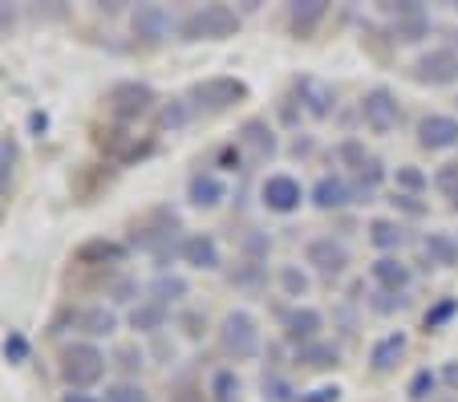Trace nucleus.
<instances>
[{
    "label": "nucleus",
    "instance_id": "nucleus-1",
    "mask_svg": "<svg viewBox=\"0 0 458 402\" xmlns=\"http://www.w3.org/2000/svg\"><path fill=\"white\" fill-rule=\"evenodd\" d=\"M235 29H240V13L232 4H203L182 17L179 33L182 41H224V37H235Z\"/></svg>",
    "mask_w": 458,
    "mask_h": 402
},
{
    "label": "nucleus",
    "instance_id": "nucleus-2",
    "mask_svg": "<svg viewBox=\"0 0 458 402\" xmlns=\"http://www.w3.org/2000/svg\"><path fill=\"white\" fill-rule=\"evenodd\" d=\"M243 98H248V86H243L240 78H227V73H219V78H203L191 86L187 102L195 114H224L232 110V106H240Z\"/></svg>",
    "mask_w": 458,
    "mask_h": 402
},
{
    "label": "nucleus",
    "instance_id": "nucleus-3",
    "mask_svg": "<svg viewBox=\"0 0 458 402\" xmlns=\"http://www.w3.org/2000/svg\"><path fill=\"white\" fill-rule=\"evenodd\" d=\"M106 374V354L98 350L94 341H73L61 350V378L73 386V390H86V386L102 382Z\"/></svg>",
    "mask_w": 458,
    "mask_h": 402
},
{
    "label": "nucleus",
    "instance_id": "nucleus-4",
    "mask_svg": "<svg viewBox=\"0 0 458 402\" xmlns=\"http://www.w3.org/2000/svg\"><path fill=\"white\" fill-rule=\"evenodd\" d=\"M155 102H158L155 90H150L147 81H139V78L114 81L110 94H106V110H110V118H118V123H139Z\"/></svg>",
    "mask_w": 458,
    "mask_h": 402
},
{
    "label": "nucleus",
    "instance_id": "nucleus-5",
    "mask_svg": "<svg viewBox=\"0 0 458 402\" xmlns=\"http://www.w3.org/2000/svg\"><path fill=\"white\" fill-rule=\"evenodd\" d=\"M219 346H224L227 358L235 362H248L259 354V325L256 317L248 313V309H235V313L224 317V325H219Z\"/></svg>",
    "mask_w": 458,
    "mask_h": 402
},
{
    "label": "nucleus",
    "instance_id": "nucleus-6",
    "mask_svg": "<svg viewBox=\"0 0 458 402\" xmlns=\"http://www.w3.org/2000/svg\"><path fill=\"white\" fill-rule=\"evenodd\" d=\"M381 13L394 21V41H402V45H418L426 33H430V17H426V9L418 0H398V4L386 0Z\"/></svg>",
    "mask_w": 458,
    "mask_h": 402
},
{
    "label": "nucleus",
    "instance_id": "nucleus-7",
    "mask_svg": "<svg viewBox=\"0 0 458 402\" xmlns=\"http://www.w3.org/2000/svg\"><path fill=\"white\" fill-rule=\"evenodd\" d=\"M410 73H414V81H422V86H454L458 81V49L438 45V49L422 53Z\"/></svg>",
    "mask_w": 458,
    "mask_h": 402
},
{
    "label": "nucleus",
    "instance_id": "nucleus-8",
    "mask_svg": "<svg viewBox=\"0 0 458 402\" xmlns=\"http://www.w3.org/2000/svg\"><path fill=\"white\" fill-rule=\"evenodd\" d=\"M361 118H365V126H369L373 134H389L394 126H398V118H402L398 94L386 90V86H373L369 94L361 98Z\"/></svg>",
    "mask_w": 458,
    "mask_h": 402
},
{
    "label": "nucleus",
    "instance_id": "nucleus-9",
    "mask_svg": "<svg viewBox=\"0 0 458 402\" xmlns=\"http://www.w3.org/2000/svg\"><path fill=\"white\" fill-rule=\"evenodd\" d=\"M259 200H264V208L268 211H276V216H293V211L301 208V200H304L301 179L276 171V175H268L264 184H259Z\"/></svg>",
    "mask_w": 458,
    "mask_h": 402
},
{
    "label": "nucleus",
    "instance_id": "nucleus-10",
    "mask_svg": "<svg viewBox=\"0 0 458 402\" xmlns=\"http://www.w3.org/2000/svg\"><path fill=\"white\" fill-rule=\"evenodd\" d=\"M304 261H309L320 277L333 280V277H341V272L349 269V248L341 244V240H333V236H317V240H309V248H304Z\"/></svg>",
    "mask_w": 458,
    "mask_h": 402
},
{
    "label": "nucleus",
    "instance_id": "nucleus-11",
    "mask_svg": "<svg viewBox=\"0 0 458 402\" xmlns=\"http://www.w3.org/2000/svg\"><path fill=\"white\" fill-rule=\"evenodd\" d=\"M130 29H134V37L147 45H158L171 37V13L163 9V4H139L134 9V17H130Z\"/></svg>",
    "mask_w": 458,
    "mask_h": 402
},
{
    "label": "nucleus",
    "instance_id": "nucleus-12",
    "mask_svg": "<svg viewBox=\"0 0 458 402\" xmlns=\"http://www.w3.org/2000/svg\"><path fill=\"white\" fill-rule=\"evenodd\" d=\"M418 142L426 150H450L458 147V118L454 114H426L418 123Z\"/></svg>",
    "mask_w": 458,
    "mask_h": 402
},
{
    "label": "nucleus",
    "instance_id": "nucleus-13",
    "mask_svg": "<svg viewBox=\"0 0 458 402\" xmlns=\"http://www.w3.org/2000/svg\"><path fill=\"white\" fill-rule=\"evenodd\" d=\"M296 98H301V106L312 114V118H329L333 106H337V94H333L329 81H320V78H296Z\"/></svg>",
    "mask_w": 458,
    "mask_h": 402
},
{
    "label": "nucleus",
    "instance_id": "nucleus-14",
    "mask_svg": "<svg viewBox=\"0 0 458 402\" xmlns=\"http://www.w3.org/2000/svg\"><path fill=\"white\" fill-rule=\"evenodd\" d=\"M179 256H182V264H191V269H208V272L219 269V244H216V236H208V232L182 236Z\"/></svg>",
    "mask_w": 458,
    "mask_h": 402
},
{
    "label": "nucleus",
    "instance_id": "nucleus-15",
    "mask_svg": "<svg viewBox=\"0 0 458 402\" xmlns=\"http://www.w3.org/2000/svg\"><path fill=\"white\" fill-rule=\"evenodd\" d=\"M240 150H251L256 163L272 158L276 155V134H272V126L264 123V118H248V123L240 126Z\"/></svg>",
    "mask_w": 458,
    "mask_h": 402
},
{
    "label": "nucleus",
    "instance_id": "nucleus-16",
    "mask_svg": "<svg viewBox=\"0 0 458 402\" xmlns=\"http://www.w3.org/2000/svg\"><path fill=\"white\" fill-rule=\"evenodd\" d=\"M369 277H373V285L386 293H406L414 272H410V264H402L398 256H381V261L369 264Z\"/></svg>",
    "mask_w": 458,
    "mask_h": 402
},
{
    "label": "nucleus",
    "instance_id": "nucleus-17",
    "mask_svg": "<svg viewBox=\"0 0 458 402\" xmlns=\"http://www.w3.org/2000/svg\"><path fill=\"white\" fill-rule=\"evenodd\" d=\"M320 325H325V317H320L317 309H309V305L284 313V333H288V341H296V350H301V346H309V341H317Z\"/></svg>",
    "mask_w": 458,
    "mask_h": 402
},
{
    "label": "nucleus",
    "instance_id": "nucleus-18",
    "mask_svg": "<svg viewBox=\"0 0 458 402\" xmlns=\"http://www.w3.org/2000/svg\"><path fill=\"white\" fill-rule=\"evenodd\" d=\"M312 203H317L320 211H341L345 203H353V187L341 175H320L317 187H312Z\"/></svg>",
    "mask_w": 458,
    "mask_h": 402
},
{
    "label": "nucleus",
    "instance_id": "nucleus-19",
    "mask_svg": "<svg viewBox=\"0 0 458 402\" xmlns=\"http://www.w3.org/2000/svg\"><path fill=\"white\" fill-rule=\"evenodd\" d=\"M187 195L195 208H216V203L227 200V187H224V179L211 175V171H195L187 184Z\"/></svg>",
    "mask_w": 458,
    "mask_h": 402
},
{
    "label": "nucleus",
    "instance_id": "nucleus-20",
    "mask_svg": "<svg viewBox=\"0 0 458 402\" xmlns=\"http://www.w3.org/2000/svg\"><path fill=\"white\" fill-rule=\"evenodd\" d=\"M325 17H329V0H296L288 9V25L296 37H309Z\"/></svg>",
    "mask_w": 458,
    "mask_h": 402
},
{
    "label": "nucleus",
    "instance_id": "nucleus-21",
    "mask_svg": "<svg viewBox=\"0 0 458 402\" xmlns=\"http://www.w3.org/2000/svg\"><path fill=\"white\" fill-rule=\"evenodd\" d=\"M402 354H406V333H386L381 341H373V350H369V366L377 370V374H389V370L402 362Z\"/></svg>",
    "mask_w": 458,
    "mask_h": 402
},
{
    "label": "nucleus",
    "instance_id": "nucleus-22",
    "mask_svg": "<svg viewBox=\"0 0 458 402\" xmlns=\"http://www.w3.org/2000/svg\"><path fill=\"white\" fill-rule=\"evenodd\" d=\"M73 325H78L86 338H110V333L118 329V313L106 305H89V309H81V313H73Z\"/></svg>",
    "mask_w": 458,
    "mask_h": 402
},
{
    "label": "nucleus",
    "instance_id": "nucleus-23",
    "mask_svg": "<svg viewBox=\"0 0 458 402\" xmlns=\"http://www.w3.org/2000/svg\"><path fill=\"white\" fill-rule=\"evenodd\" d=\"M337 362H341V350L333 341H320V338L296 350V366H304V370H329V366H337Z\"/></svg>",
    "mask_w": 458,
    "mask_h": 402
},
{
    "label": "nucleus",
    "instance_id": "nucleus-24",
    "mask_svg": "<svg viewBox=\"0 0 458 402\" xmlns=\"http://www.w3.org/2000/svg\"><path fill=\"white\" fill-rule=\"evenodd\" d=\"M122 256H126V244L106 240V236H94L78 248V264H118Z\"/></svg>",
    "mask_w": 458,
    "mask_h": 402
},
{
    "label": "nucleus",
    "instance_id": "nucleus-25",
    "mask_svg": "<svg viewBox=\"0 0 458 402\" xmlns=\"http://www.w3.org/2000/svg\"><path fill=\"white\" fill-rule=\"evenodd\" d=\"M426 256H430V264H438V269H454L458 264V240L450 236V232H430V236L422 240Z\"/></svg>",
    "mask_w": 458,
    "mask_h": 402
},
{
    "label": "nucleus",
    "instance_id": "nucleus-26",
    "mask_svg": "<svg viewBox=\"0 0 458 402\" xmlns=\"http://www.w3.org/2000/svg\"><path fill=\"white\" fill-rule=\"evenodd\" d=\"M130 325L139 333H158L166 325V305H158V301H142V305L130 309Z\"/></svg>",
    "mask_w": 458,
    "mask_h": 402
},
{
    "label": "nucleus",
    "instance_id": "nucleus-27",
    "mask_svg": "<svg viewBox=\"0 0 458 402\" xmlns=\"http://www.w3.org/2000/svg\"><path fill=\"white\" fill-rule=\"evenodd\" d=\"M17 163H21V142L13 139V134H4V139H0V195H9Z\"/></svg>",
    "mask_w": 458,
    "mask_h": 402
},
{
    "label": "nucleus",
    "instance_id": "nucleus-28",
    "mask_svg": "<svg viewBox=\"0 0 458 402\" xmlns=\"http://www.w3.org/2000/svg\"><path fill=\"white\" fill-rule=\"evenodd\" d=\"M369 240L381 248V252H389V248H398L402 240H406V227H402L398 219H373V224H369Z\"/></svg>",
    "mask_w": 458,
    "mask_h": 402
},
{
    "label": "nucleus",
    "instance_id": "nucleus-29",
    "mask_svg": "<svg viewBox=\"0 0 458 402\" xmlns=\"http://www.w3.org/2000/svg\"><path fill=\"white\" fill-rule=\"evenodd\" d=\"M182 293H187V280L174 277V272H163V277L150 280V301H158V305H171V301H179Z\"/></svg>",
    "mask_w": 458,
    "mask_h": 402
},
{
    "label": "nucleus",
    "instance_id": "nucleus-30",
    "mask_svg": "<svg viewBox=\"0 0 458 402\" xmlns=\"http://www.w3.org/2000/svg\"><path fill=\"white\" fill-rule=\"evenodd\" d=\"M240 374L235 370H216L211 374V398L216 402H240Z\"/></svg>",
    "mask_w": 458,
    "mask_h": 402
},
{
    "label": "nucleus",
    "instance_id": "nucleus-31",
    "mask_svg": "<svg viewBox=\"0 0 458 402\" xmlns=\"http://www.w3.org/2000/svg\"><path fill=\"white\" fill-rule=\"evenodd\" d=\"M191 102L187 98H182V102H171V106H163V110H158V131H179V126H187L191 123Z\"/></svg>",
    "mask_w": 458,
    "mask_h": 402
},
{
    "label": "nucleus",
    "instance_id": "nucleus-32",
    "mask_svg": "<svg viewBox=\"0 0 458 402\" xmlns=\"http://www.w3.org/2000/svg\"><path fill=\"white\" fill-rule=\"evenodd\" d=\"M450 317H458V297H442L438 305H430L426 309V317H422V325L426 329H442Z\"/></svg>",
    "mask_w": 458,
    "mask_h": 402
},
{
    "label": "nucleus",
    "instance_id": "nucleus-33",
    "mask_svg": "<svg viewBox=\"0 0 458 402\" xmlns=\"http://www.w3.org/2000/svg\"><path fill=\"white\" fill-rule=\"evenodd\" d=\"M381 179H386V167H381V158H369V163L357 171V195H373Z\"/></svg>",
    "mask_w": 458,
    "mask_h": 402
},
{
    "label": "nucleus",
    "instance_id": "nucleus-34",
    "mask_svg": "<svg viewBox=\"0 0 458 402\" xmlns=\"http://www.w3.org/2000/svg\"><path fill=\"white\" fill-rule=\"evenodd\" d=\"M227 280H232V285H240V289H259V285H264V264H259V261H243Z\"/></svg>",
    "mask_w": 458,
    "mask_h": 402
},
{
    "label": "nucleus",
    "instance_id": "nucleus-35",
    "mask_svg": "<svg viewBox=\"0 0 458 402\" xmlns=\"http://www.w3.org/2000/svg\"><path fill=\"white\" fill-rule=\"evenodd\" d=\"M337 158H341V163H345V167H353V171H361V167L369 163L373 155H365V142L345 139V142H341V147H337Z\"/></svg>",
    "mask_w": 458,
    "mask_h": 402
},
{
    "label": "nucleus",
    "instance_id": "nucleus-36",
    "mask_svg": "<svg viewBox=\"0 0 458 402\" xmlns=\"http://www.w3.org/2000/svg\"><path fill=\"white\" fill-rule=\"evenodd\" d=\"M434 386H438V374H434V370H418V374L410 378L406 394H410L414 402H422V398H430V394H434Z\"/></svg>",
    "mask_w": 458,
    "mask_h": 402
},
{
    "label": "nucleus",
    "instance_id": "nucleus-37",
    "mask_svg": "<svg viewBox=\"0 0 458 402\" xmlns=\"http://www.w3.org/2000/svg\"><path fill=\"white\" fill-rule=\"evenodd\" d=\"M4 358L13 362V366H21V362H29V338L25 333H17V329H9V338H4Z\"/></svg>",
    "mask_w": 458,
    "mask_h": 402
},
{
    "label": "nucleus",
    "instance_id": "nucleus-38",
    "mask_svg": "<svg viewBox=\"0 0 458 402\" xmlns=\"http://www.w3.org/2000/svg\"><path fill=\"white\" fill-rule=\"evenodd\" d=\"M106 402H150L147 390H142L139 382H118L106 390Z\"/></svg>",
    "mask_w": 458,
    "mask_h": 402
},
{
    "label": "nucleus",
    "instance_id": "nucleus-39",
    "mask_svg": "<svg viewBox=\"0 0 458 402\" xmlns=\"http://www.w3.org/2000/svg\"><path fill=\"white\" fill-rule=\"evenodd\" d=\"M280 285H284L288 297H304V293H309V277H304L301 269H293V264L280 272Z\"/></svg>",
    "mask_w": 458,
    "mask_h": 402
},
{
    "label": "nucleus",
    "instance_id": "nucleus-40",
    "mask_svg": "<svg viewBox=\"0 0 458 402\" xmlns=\"http://www.w3.org/2000/svg\"><path fill=\"white\" fill-rule=\"evenodd\" d=\"M434 187H438L442 195H454L458 192V163H446V167H438V171H434Z\"/></svg>",
    "mask_w": 458,
    "mask_h": 402
},
{
    "label": "nucleus",
    "instance_id": "nucleus-41",
    "mask_svg": "<svg viewBox=\"0 0 458 402\" xmlns=\"http://www.w3.org/2000/svg\"><path fill=\"white\" fill-rule=\"evenodd\" d=\"M369 305L377 309V313H398L402 305H406V297H402V293H386V289H377L369 297Z\"/></svg>",
    "mask_w": 458,
    "mask_h": 402
},
{
    "label": "nucleus",
    "instance_id": "nucleus-42",
    "mask_svg": "<svg viewBox=\"0 0 458 402\" xmlns=\"http://www.w3.org/2000/svg\"><path fill=\"white\" fill-rule=\"evenodd\" d=\"M243 252H248V261H264L268 256V236L264 232H248L243 236Z\"/></svg>",
    "mask_w": 458,
    "mask_h": 402
},
{
    "label": "nucleus",
    "instance_id": "nucleus-43",
    "mask_svg": "<svg viewBox=\"0 0 458 402\" xmlns=\"http://www.w3.org/2000/svg\"><path fill=\"white\" fill-rule=\"evenodd\" d=\"M398 187H406V195H414V192L426 187V175L418 171V167H398Z\"/></svg>",
    "mask_w": 458,
    "mask_h": 402
},
{
    "label": "nucleus",
    "instance_id": "nucleus-44",
    "mask_svg": "<svg viewBox=\"0 0 458 402\" xmlns=\"http://www.w3.org/2000/svg\"><path fill=\"white\" fill-rule=\"evenodd\" d=\"M114 362H118L122 370H139L142 366V350L139 346H118V350H114Z\"/></svg>",
    "mask_w": 458,
    "mask_h": 402
},
{
    "label": "nucleus",
    "instance_id": "nucleus-45",
    "mask_svg": "<svg viewBox=\"0 0 458 402\" xmlns=\"http://www.w3.org/2000/svg\"><path fill=\"white\" fill-rule=\"evenodd\" d=\"M337 398H341L337 386H317V390L301 394V402H337Z\"/></svg>",
    "mask_w": 458,
    "mask_h": 402
},
{
    "label": "nucleus",
    "instance_id": "nucleus-46",
    "mask_svg": "<svg viewBox=\"0 0 458 402\" xmlns=\"http://www.w3.org/2000/svg\"><path fill=\"white\" fill-rule=\"evenodd\" d=\"M240 163H243V150L235 147V142H232V147H219V167H227V171H235V167H240Z\"/></svg>",
    "mask_w": 458,
    "mask_h": 402
},
{
    "label": "nucleus",
    "instance_id": "nucleus-47",
    "mask_svg": "<svg viewBox=\"0 0 458 402\" xmlns=\"http://www.w3.org/2000/svg\"><path fill=\"white\" fill-rule=\"evenodd\" d=\"M264 390H268L276 402H288V398H293V390H288V382H280V378H264Z\"/></svg>",
    "mask_w": 458,
    "mask_h": 402
},
{
    "label": "nucleus",
    "instance_id": "nucleus-48",
    "mask_svg": "<svg viewBox=\"0 0 458 402\" xmlns=\"http://www.w3.org/2000/svg\"><path fill=\"white\" fill-rule=\"evenodd\" d=\"M394 208H402V211H410V216H422V203L414 200V195H394Z\"/></svg>",
    "mask_w": 458,
    "mask_h": 402
},
{
    "label": "nucleus",
    "instance_id": "nucleus-49",
    "mask_svg": "<svg viewBox=\"0 0 458 402\" xmlns=\"http://www.w3.org/2000/svg\"><path fill=\"white\" fill-rule=\"evenodd\" d=\"M134 293H139V285H134V280H118V289H114V297H118V301H130Z\"/></svg>",
    "mask_w": 458,
    "mask_h": 402
},
{
    "label": "nucleus",
    "instance_id": "nucleus-50",
    "mask_svg": "<svg viewBox=\"0 0 458 402\" xmlns=\"http://www.w3.org/2000/svg\"><path fill=\"white\" fill-rule=\"evenodd\" d=\"M442 382H446L450 390L458 394V362H446V370H442Z\"/></svg>",
    "mask_w": 458,
    "mask_h": 402
},
{
    "label": "nucleus",
    "instance_id": "nucleus-51",
    "mask_svg": "<svg viewBox=\"0 0 458 402\" xmlns=\"http://www.w3.org/2000/svg\"><path fill=\"white\" fill-rule=\"evenodd\" d=\"M29 126H33V131H37V134H45V126H49V114L33 110V114H29Z\"/></svg>",
    "mask_w": 458,
    "mask_h": 402
},
{
    "label": "nucleus",
    "instance_id": "nucleus-52",
    "mask_svg": "<svg viewBox=\"0 0 458 402\" xmlns=\"http://www.w3.org/2000/svg\"><path fill=\"white\" fill-rule=\"evenodd\" d=\"M9 25H13V9H9V4H0V33H4Z\"/></svg>",
    "mask_w": 458,
    "mask_h": 402
},
{
    "label": "nucleus",
    "instance_id": "nucleus-53",
    "mask_svg": "<svg viewBox=\"0 0 458 402\" xmlns=\"http://www.w3.org/2000/svg\"><path fill=\"white\" fill-rule=\"evenodd\" d=\"M442 37H446V41H442V45H450V49H458V33H454V29H450V33H442Z\"/></svg>",
    "mask_w": 458,
    "mask_h": 402
},
{
    "label": "nucleus",
    "instance_id": "nucleus-54",
    "mask_svg": "<svg viewBox=\"0 0 458 402\" xmlns=\"http://www.w3.org/2000/svg\"><path fill=\"white\" fill-rule=\"evenodd\" d=\"M65 402H94V398H81V394H65Z\"/></svg>",
    "mask_w": 458,
    "mask_h": 402
},
{
    "label": "nucleus",
    "instance_id": "nucleus-55",
    "mask_svg": "<svg viewBox=\"0 0 458 402\" xmlns=\"http://www.w3.org/2000/svg\"><path fill=\"white\" fill-rule=\"evenodd\" d=\"M450 208H454V211H458V192H454V195H450Z\"/></svg>",
    "mask_w": 458,
    "mask_h": 402
},
{
    "label": "nucleus",
    "instance_id": "nucleus-56",
    "mask_svg": "<svg viewBox=\"0 0 458 402\" xmlns=\"http://www.w3.org/2000/svg\"><path fill=\"white\" fill-rule=\"evenodd\" d=\"M454 9H458V4H454Z\"/></svg>",
    "mask_w": 458,
    "mask_h": 402
}]
</instances>
